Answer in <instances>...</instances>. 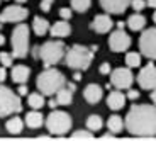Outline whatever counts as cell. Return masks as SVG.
Segmentation results:
<instances>
[{"instance_id":"obj_28","label":"cell","mask_w":156,"mask_h":141,"mask_svg":"<svg viewBox=\"0 0 156 141\" xmlns=\"http://www.w3.org/2000/svg\"><path fill=\"white\" fill-rule=\"evenodd\" d=\"M90 4H92V0H71V9L83 14V12H87L90 9Z\"/></svg>"},{"instance_id":"obj_47","label":"cell","mask_w":156,"mask_h":141,"mask_svg":"<svg viewBox=\"0 0 156 141\" xmlns=\"http://www.w3.org/2000/svg\"><path fill=\"white\" fill-rule=\"evenodd\" d=\"M27 0H16V4H26Z\"/></svg>"},{"instance_id":"obj_33","label":"cell","mask_w":156,"mask_h":141,"mask_svg":"<svg viewBox=\"0 0 156 141\" xmlns=\"http://www.w3.org/2000/svg\"><path fill=\"white\" fill-rule=\"evenodd\" d=\"M53 4H55V0H41V10L43 12H49L51 7H53Z\"/></svg>"},{"instance_id":"obj_7","label":"cell","mask_w":156,"mask_h":141,"mask_svg":"<svg viewBox=\"0 0 156 141\" xmlns=\"http://www.w3.org/2000/svg\"><path fill=\"white\" fill-rule=\"evenodd\" d=\"M22 110L20 95L14 94L9 87L0 83V118H7Z\"/></svg>"},{"instance_id":"obj_18","label":"cell","mask_w":156,"mask_h":141,"mask_svg":"<svg viewBox=\"0 0 156 141\" xmlns=\"http://www.w3.org/2000/svg\"><path fill=\"white\" fill-rule=\"evenodd\" d=\"M29 75H31V68L26 67V65H16L12 68V82L16 83H26L29 80Z\"/></svg>"},{"instance_id":"obj_50","label":"cell","mask_w":156,"mask_h":141,"mask_svg":"<svg viewBox=\"0 0 156 141\" xmlns=\"http://www.w3.org/2000/svg\"><path fill=\"white\" fill-rule=\"evenodd\" d=\"M0 2H2V0H0Z\"/></svg>"},{"instance_id":"obj_20","label":"cell","mask_w":156,"mask_h":141,"mask_svg":"<svg viewBox=\"0 0 156 141\" xmlns=\"http://www.w3.org/2000/svg\"><path fill=\"white\" fill-rule=\"evenodd\" d=\"M44 116L41 112H39L37 109H32L31 112L26 114V124H27V128H31V129H37V128H41L44 122Z\"/></svg>"},{"instance_id":"obj_49","label":"cell","mask_w":156,"mask_h":141,"mask_svg":"<svg viewBox=\"0 0 156 141\" xmlns=\"http://www.w3.org/2000/svg\"><path fill=\"white\" fill-rule=\"evenodd\" d=\"M2 26H4V22H2V20H0V29H2Z\"/></svg>"},{"instance_id":"obj_17","label":"cell","mask_w":156,"mask_h":141,"mask_svg":"<svg viewBox=\"0 0 156 141\" xmlns=\"http://www.w3.org/2000/svg\"><path fill=\"white\" fill-rule=\"evenodd\" d=\"M49 32H51V36L59 38V39H61V38H68V36L71 34V26L65 19H61V20H58V22H55L51 26Z\"/></svg>"},{"instance_id":"obj_12","label":"cell","mask_w":156,"mask_h":141,"mask_svg":"<svg viewBox=\"0 0 156 141\" xmlns=\"http://www.w3.org/2000/svg\"><path fill=\"white\" fill-rule=\"evenodd\" d=\"M27 16H29L27 9H24L22 4H16V5H9L0 12V20L2 22H22V20H26Z\"/></svg>"},{"instance_id":"obj_29","label":"cell","mask_w":156,"mask_h":141,"mask_svg":"<svg viewBox=\"0 0 156 141\" xmlns=\"http://www.w3.org/2000/svg\"><path fill=\"white\" fill-rule=\"evenodd\" d=\"M94 131H90L88 128L87 129H78V131H75L73 134H71V139H87V141H90V139H94Z\"/></svg>"},{"instance_id":"obj_13","label":"cell","mask_w":156,"mask_h":141,"mask_svg":"<svg viewBox=\"0 0 156 141\" xmlns=\"http://www.w3.org/2000/svg\"><path fill=\"white\" fill-rule=\"evenodd\" d=\"M100 7L107 14L121 16L127 10V7H131V0H100Z\"/></svg>"},{"instance_id":"obj_9","label":"cell","mask_w":156,"mask_h":141,"mask_svg":"<svg viewBox=\"0 0 156 141\" xmlns=\"http://www.w3.org/2000/svg\"><path fill=\"white\" fill-rule=\"evenodd\" d=\"M133 82H134V75L129 67L115 68L110 73V83H112V87H115L119 90H129L131 85H133Z\"/></svg>"},{"instance_id":"obj_30","label":"cell","mask_w":156,"mask_h":141,"mask_svg":"<svg viewBox=\"0 0 156 141\" xmlns=\"http://www.w3.org/2000/svg\"><path fill=\"white\" fill-rule=\"evenodd\" d=\"M12 61H14V55L12 53H0V63L4 67H12Z\"/></svg>"},{"instance_id":"obj_37","label":"cell","mask_w":156,"mask_h":141,"mask_svg":"<svg viewBox=\"0 0 156 141\" xmlns=\"http://www.w3.org/2000/svg\"><path fill=\"white\" fill-rule=\"evenodd\" d=\"M5 78H7V67L2 65V67H0V83L4 82Z\"/></svg>"},{"instance_id":"obj_38","label":"cell","mask_w":156,"mask_h":141,"mask_svg":"<svg viewBox=\"0 0 156 141\" xmlns=\"http://www.w3.org/2000/svg\"><path fill=\"white\" fill-rule=\"evenodd\" d=\"M48 106H49V107H51V110H55V109H56V107H58V106H59V104H58V100H56V97H55V99L51 97V100H49V102H48Z\"/></svg>"},{"instance_id":"obj_6","label":"cell","mask_w":156,"mask_h":141,"mask_svg":"<svg viewBox=\"0 0 156 141\" xmlns=\"http://www.w3.org/2000/svg\"><path fill=\"white\" fill-rule=\"evenodd\" d=\"M12 55L14 58H26L29 53V27L22 22H17V26L12 31Z\"/></svg>"},{"instance_id":"obj_32","label":"cell","mask_w":156,"mask_h":141,"mask_svg":"<svg viewBox=\"0 0 156 141\" xmlns=\"http://www.w3.org/2000/svg\"><path fill=\"white\" fill-rule=\"evenodd\" d=\"M71 16H73V12H71V9H68V7L59 9V17H61V19L70 20V19H71Z\"/></svg>"},{"instance_id":"obj_26","label":"cell","mask_w":156,"mask_h":141,"mask_svg":"<svg viewBox=\"0 0 156 141\" xmlns=\"http://www.w3.org/2000/svg\"><path fill=\"white\" fill-rule=\"evenodd\" d=\"M102 126H104V121H102V118L98 114L88 116V119H87V128H88L90 131H100Z\"/></svg>"},{"instance_id":"obj_15","label":"cell","mask_w":156,"mask_h":141,"mask_svg":"<svg viewBox=\"0 0 156 141\" xmlns=\"http://www.w3.org/2000/svg\"><path fill=\"white\" fill-rule=\"evenodd\" d=\"M102 95H104V90H102V87L97 85V83H88L85 87V90H83V97L88 104H97V102L102 100Z\"/></svg>"},{"instance_id":"obj_40","label":"cell","mask_w":156,"mask_h":141,"mask_svg":"<svg viewBox=\"0 0 156 141\" xmlns=\"http://www.w3.org/2000/svg\"><path fill=\"white\" fill-rule=\"evenodd\" d=\"M73 80L75 82H80V80H82V73H80V70H76V73L73 75Z\"/></svg>"},{"instance_id":"obj_36","label":"cell","mask_w":156,"mask_h":141,"mask_svg":"<svg viewBox=\"0 0 156 141\" xmlns=\"http://www.w3.org/2000/svg\"><path fill=\"white\" fill-rule=\"evenodd\" d=\"M127 99H129V100H136V99H139V92H137V90H133V89H129Z\"/></svg>"},{"instance_id":"obj_3","label":"cell","mask_w":156,"mask_h":141,"mask_svg":"<svg viewBox=\"0 0 156 141\" xmlns=\"http://www.w3.org/2000/svg\"><path fill=\"white\" fill-rule=\"evenodd\" d=\"M95 53L92 51V48L82 46V44H73L65 55V61L66 67H70L71 70H88L90 63L94 61Z\"/></svg>"},{"instance_id":"obj_4","label":"cell","mask_w":156,"mask_h":141,"mask_svg":"<svg viewBox=\"0 0 156 141\" xmlns=\"http://www.w3.org/2000/svg\"><path fill=\"white\" fill-rule=\"evenodd\" d=\"M66 55L65 51V43L59 39L56 41H46L43 46H39V58L43 61L44 68L55 67L56 63H59Z\"/></svg>"},{"instance_id":"obj_19","label":"cell","mask_w":156,"mask_h":141,"mask_svg":"<svg viewBox=\"0 0 156 141\" xmlns=\"http://www.w3.org/2000/svg\"><path fill=\"white\" fill-rule=\"evenodd\" d=\"M146 26V17L143 16V14H139V12H134L133 16H129L127 19V27L131 29V31L137 32V31H143Z\"/></svg>"},{"instance_id":"obj_25","label":"cell","mask_w":156,"mask_h":141,"mask_svg":"<svg viewBox=\"0 0 156 141\" xmlns=\"http://www.w3.org/2000/svg\"><path fill=\"white\" fill-rule=\"evenodd\" d=\"M27 104L32 107V109L41 110L44 106H46V102H44V94H41V92H36V94H29V97H27Z\"/></svg>"},{"instance_id":"obj_27","label":"cell","mask_w":156,"mask_h":141,"mask_svg":"<svg viewBox=\"0 0 156 141\" xmlns=\"http://www.w3.org/2000/svg\"><path fill=\"white\" fill-rule=\"evenodd\" d=\"M126 65H127L129 68H137L141 65V55L139 53H134V51L127 53V55H126Z\"/></svg>"},{"instance_id":"obj_34","label":"cell","mask_w":156,"mask_h":141,"mask_svg":"<svg viewBox=\"0 0 156 141\" xmlns=\"http://www.w3.org/2000/svg\"><path fill=\"white\" fill-rule=\"evenodd\" d=\"M98 71H100V73L102 75H110V73H112V70H110V63H102V65H100V70H98Z\"/></svg>"},{"instance_id":"obj_21","label":"cell","mask_w":156,"mask_h":141,"mask_svg":"<svg viewBox=\"0 0 156 141\" xmlns=\"http://www.w3.org/2000/svg\"><path fill=\"white\" fill-rule=\"evenodd\" d=\"M49 29H51L49 22H48L44 17H39V16L34 17V20H32V31H34L36 36H44Z\"/></svg>"},{"instance_id":"obj_42","label":"cell","mask_w":156,"mask_h":141,"mask_svg":"<svg viewBox=\"0 0 156 141\" xmlns=\"http://www.w3.org/2000/svg\"><path fill=\"white\" fill-rule=\"evenodd\" d=\"M146 2H148V7L156 9V0H146Z\"/></svg>"},{"instance_id":"obj_46","label":"cell","mask_w":156,"mask_h":141,"mask_svg":"<svg viewBox=\"0 0 156 141\" xmlns=\"http://www.w3.org/2000/svg\"><path fill=\"white\" fill-rule=\"evenodd\" d=\"M4 44H5V38L0 34V46H4Z\"/></svg>"},{"instance_id":"obj_1","label":"cell","mask_w":156,"mask_h":141,"mask_svg":"<svg viewBox=\"0 0 156 141\" xmlns=\"http://www.w3.org/2000/svg\"><path fill=\"white\" fill-rule=\"evenodd\" d=\"M124 124L133 136H156V104H134L126 116Z\"/></svg>"},{"instance_id":"obj_14","label":"cell","mask_w":156,"mask_h":141,"mask_svg":"<svg viewBox=\"0 0 156 141\" xmlns=\"http://www.w3.org/2000/svg\"><path fill=\"white\" fill-rule=\"evenodd\" d=\"M112 27H114V20L110 19L109 14H98V16L94 17V20L90 24V29L98 32V34H105Z\"/></svg>"},{"instance_id":"obj_2","label":"cell","mask_w":156,"mask_h":141,"mask_svg":"<svg viewBox=\"0 0 156 141\" xmlns=\"http://www.w3.org/2000/svg\"><path fill=\"white\" fill-rule=\"evenodd\" d=\"M36 87H37V90L41 94L48 95V97H53V95H56V92L59 89L66 87V78H65V75L59 70L49 67V68H44L39 73L37 80H36Z\"/></svg>"},{"instance_id":"obj_45","label":"cell","mask_w":156,"mask_h":141,"mask_svg":"<svg viewBox=\"0 0 156 141\" xmlns=\"http://www.w3.org/2000/svg\"><path fill=\"white\" fill-rule=\"evenodd\" d=\"M66 87H68V89H70L71 92H73L75 89H76V85H75V83H66Z\"/></svg>"},{"instance_id":"obj_23","label":"cell","mask_w":156,"mask_h":141,"mask_svg":"<svg viewBox=\"0 0 156 141\" xmlns=\"http://www.w3.org/2000/svg\"><path fill=\"white\" fill-rule=\"evenodd\" d=\"M24 128V121L20 118H10L5 122V129L9 134H20Z\"/></svg>"},{"instance_id":"obj_39","label":"cell","mask_w":156,"mask_h":141,"mask_svg":"<svg viewBox=\"0 0 156 141\" xmlns=\"http://www.w3.org/2000/svg\"><path fill=\"white\" fill-rule=\"evenodd\" d=\"M114 138H115V136H114V133L110 131V133H105V134H104V136H102V139H114Z\"/></svg>"},{"instance_id":"obj_10","label":"cell","mask_w":156,"mask_h":141,"mask_svg":"<svg viewBox=\"0 0 156 141\" xmlns=\"http://www.w3.org/2000/svg\"><path fill=\"white\" fill-rule=\"evenodd\" d=\"M137 83L143 90H154L156 89V65L148 63L146 67L141 68L137 75Z\"/></svg>"},{"instance_id":"obj_22","label":"cell","mask_w":156,"mask_h":141,"mask_svg":"<svg viewBox=\"0 0 156 141\" xmlns=\"http://www.w3.org/2000/svg\"><path fill=\"white\" fill-rule=\"evenodd\" d=\"M107 128H109V131H112L114 134H119L126 128L124 119H122L121 116L114 114V116H110V118H109V121H107Z\"/></svg>"},{"instance_id":"obj_44","label":"cell","mask_w":156,"mask_h":141,"mask_svg":"<svg viewBox=\"0 0 156 141\" xmlns=\"http://www.w3.org/2000/svg\"><path fill=\"white\" fill-rule=\"evenodd\" d=\"M127 22H122V20H119V22H117V29H124V26Z\"/></svg>"},{"instance_id":"obj_16","label":"cell","mask_w":156,"mask_h":141,"mask_svg":"<svg viewBox=\"0 0 156 141\" xmlns=\"http://www.w3.org/2000/svg\"><path fill=\"white\" fill-rule=\"evenodd\" d=\"M126 100H127V97L117 89V90H114V92L109 94V97H107V106H109V109H112V110H121L122 107H124Z\"/></svg>"},{"instance_id":"obj_35","label":"cell","mask_w":156,"mask_h":141,"mask_svg":"<svg viewBox=\"0 0 156 141\" xmlns=\"http://www.w3.org/2000/svg\"><path fill=\"white\" fill-rule=\"evenodd\" d=\"M29 89L26 87V83H19V89H17V94L20 95V97H24V95H27Z\"/></svg>"},{"instance_id":"obj_5","label":"cell","mask_w":156,"mask_h":141,"mask_svg":"<svg viewBox=\"0 0 156 141\" xmlns=\"http://www.w3.org/2000/svg\"><path fill=\"white\" fill-rule=\"evenodd\" d=\"M71 116L65 110H51V114L46 118V128L49 134L53 136H63L71 129Z\"/></svg>"},{"instance_id":"obj_48","label":"cell","mask_w":156,"mask_h":141,"mask_svg":"<svg viewBox=\"0 0 156 141\" xmlns=\"http://www.w3.org/2000/svg\"><path fill=\"white\" fill-rule=\"evenodd\" d=\"M153 20H154V24H156V10H154V14H153Z\"/></svg>"},{"instance_id":"obj_8","label":"cell","mask_w":156,"mask_h":141,"mask_svg":"<svg viewBox=\"0 0 156 141\" xmlns=\"http://www.w3.org/2000/svg\"><path fill=\"white\" fill-rule=\"evenodd\" d=\"M141 55L149 60H156V27L144 29L139 38Z\"/></svg>"},{"instance_id":"obj_43","label":"cell","mask_w":156,"mask_h":141,"mask_svg":"<svg viewBox=\"0 0 156 141\" xmlns=\"http://www.w3.org/2000/svg\"><path fill=\"white\" fill-rule=\"evenodd\" d=\"M151 102H153V104H156V89L151 92Z\"/></svg>"},{"instance_id":"obj_11","label":"cell","mask_w":156,"mask_h":141,"mask_svg":"<svg viewBox=\"0 0 156 141\" xmlns=\"http://www.w3.org/2000/svg\"><path fill=\"white\" fill-rule=\"evenodd\" d=\"M131 46V36L124 31V29H117V31L110 32L109 36V48L114 53H122V51L129 49Z\"/></svg>"},{"instance_id":"obj_31","label":"cell","mask_w":156,"mask_h":141,"mask_svg":"<svg viewBox=\"0 0 156 141\" xmlns=\"http://www.w3.org/2000/svg\"><path fill=\"white\" fill-rule=\"evenodd\" d=\"M146 5H148V2H146V0H131V7H133L136 12L144 10Z\"/></svg>"},{"instance_id":"obj_24","label":"cell","mask_w":156,"mask_h":141,"mask_svg":"<svg viewBox=\"0 0 156 141\" xmlns=\"http://www.w3.org/2000/svg\"><path fill=\"white\" fill-rule=\"evenodd\" d=\"M56 100H58L59 106H70L71 102H73V92L66 87H63V89H59L58 92H56Z\"/></svg>"},{"instance_id":"obj_41","label":"cell","mask_w":156,"mask_h":141,"mask_svg":"<svg viewBox=\"0 0 156 141\" xmlns=\"http://www.w3.org/2000/svg\"><path fill=\"white\" fill-rule=\"evenodd\" d=\"M32 56H34V58H39V46L32 48Z\"/></svg>"}]
</instances>
